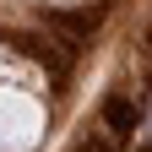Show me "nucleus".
Segmentation results:
<instances>
[{
  "instance_id": "obj_1",
  "label": "nucleus",
  "mask_w": 152,
  "mask_h": 152,
  "mask_svg": "<svg viewBox=\"0 0 152 152\" xmlns=\"http://www.w3.org/2000/svg\"><path fill=\"white\" fill-rule=\"evenodd\" d=\"M44 136V103L27 87L0 82V152H33Z\"/></svg>"
}]
</instances>
